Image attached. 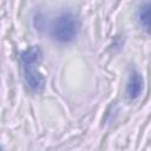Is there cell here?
Returning a JSON list of instances; mask_svg holds the SVG:
<instances>
[{
  "mask_svg": "<svg viewBox=\"0 0 151 151\" xmlns=\"http://www.w3.org/2000/svg\"><path fill=\"white\" fill-rule=\"evenodd\" d=\"M42 59V52L39 46H32L20 54L24 79L32 92L39 93L44 90L45 79L39 71V64Z\"/></svg>",
  "mask_w": 151,
  "mask_h": 151,
  "instance_id": "obj_1",
  "label": "cell"
},
{
  "mask_svg": "<svg viewBox=\"0 0 151 151\" xmlns=\"http://www.w3.org/2000/svg\"><path fill=\"white\" fill-rule=\"evenodd\" d=\"M78 18L72 12L66 11L60 13L54 20L51 28V35L58 42L68 44L76 39L78 34Z\"/></svg>",
  "mask_w": 151,
  "mask_h": 151,
  "instance_id": "obj_2",
  "label": "cell"
},
{
  "mask_svg": "<svg viewBox=\"0 0 151 151\" xmlns=\"http://www.w3.org/2000/svg\"><path fill=\"white\" fill-rule=\"evenodd\" d=\"M143 87H144V80H143L142 74L138 71L133 70L130 73L129 79L126 81V87H125L126 97L129 99H131V100L137 99L142 94Z\"/></svg>",
  "mask_w": 151,
  "mask_h": 151,
  "instance_id": "obj_3",
  "label": "cell"
},
{
  "mask_svg": "<svg viewBox=\"0 0 151 151\" xmlns=\"http://www.w3.org/2000/svg\"><path fill=\"white\" fill-rule=\"evenodd\" d=\"M137 19L139 25L147 33H151V0H146L140 5L137 12Z\"/></svg>",
  "mask_w": 151,
  "mask_h": 151,
  "instance_id": "obj_4",
  "label": "cell"
}]
</instances>
